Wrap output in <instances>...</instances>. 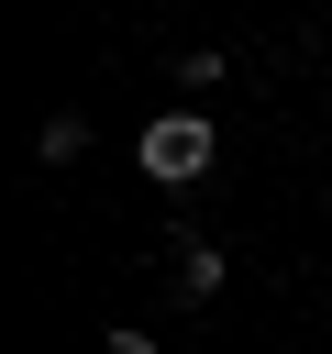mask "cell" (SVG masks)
Masks as SVG:
<instances>
[{
	"label": "cell",
	"instance_id": "cell-1",
	"mask_svg": "<svg viewBox=\"0 0 332 354\" xmlns=\"http://www.w3.org/2000/svg\"><path fill=\"white\" fill-rule=\"evenodd\" d=\"M210 155H221V133H210L199 111H166V122H144V177H155V188H188Z\"/></svg>",
	"mask_w": 332,
	"mask_h": 354
},
{
	"label": "cell",
	"instance_id": "cell-2",
	"mask_svg": "<svg viewBox=\"0 0 332 354\" xmlns=\"http://www.w3.org/2000/svg\"><path fill=\"white\" fill-rule=\"evenodd\" d=\"M177 288H188V299H221V254L188 243V254H177Z\"/></svg>",
	"mask_w": 332,
	"mask_h": 354
},
{
	"label": "cell",
	"instance_id": "cell-3",
	"mask_svg": "<svg viewBox=\"0 0 332 354\" xmlns=\"http://www.w3.org/2000/svg\"><path fill=\"white\" fill-rule=\"evenodd\" d=\"M33 144H44V155H55V166H66V155H77V144H89V122H77V111H55V122H44V133H33Z\"/></svg>",
	"mask_w": 332,
	"mask_h": 354
},
{
	"label": "cell",
	"instance_id": "cell-4",
	"mask_svg": "<svg viewBox=\"0 0 332 354\" xmlns=\"http://www.w3.org/2000/svg\"><path fill=\"white\" fill-rule=\"evenodd\" d=\"M100 354H155V332H111V343H100Z\"/></svg>",
	"mask_w": 332,
	"mask_h": 354
}]
</instances>
